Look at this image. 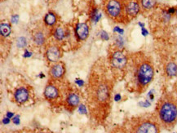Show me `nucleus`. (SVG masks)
Masks as SVG:
<instances>
[{
  "label": "nucleus",
  "mask_w": 177,
  "mask_h": 133,
  "mask_svg": "<svg viewBox=\"0 0 177 133\" xmlns=\"http://www.w3.org/2000/svg\"><path fill=\"white\" fill-rule=\"evenodd\" d=\"M111 133H128L127 131V128L124 125L122 126H118L115 128H114V130L112 131Z\"/></svg>",
  "instance_id": "obj_21"
},
{
  "label": "nucleus",
  "mask_w": 177,
  "mask_h": 133,
  "mask_svg": "<svg viewBox=\"0 0 177 133\" xmlns=\"http://www.w3.org/2000/svg\"><path fill=\"white\" fill-rule=\"evenodd\" d=\"M66 33H67V25H57L52 30V35L53 36L54 39L61 42L62 45L63 42L66 39Z\"/></svg>",
  "instance_id": "obj_17"
},
{
  "label": "nucleus",
  "mask_w": 177,
  "mask_h": 133,
  "mask_svg": "<svg viewBox=\"0 0 177 133\" xmlns=\"http://www.w3.org/2000/svg\"><path fill=\"white\" fill-rule=\"evenodd\" d=\"M49 79L54 80H62L66 79V65L63 61L53 63L49 65L48 70Z\"/></svg>",
  "instance_id": "obj_15"
},
{
  "label": "nucleus",
  "mask_w": 177,
  "mask_h": 133,
  "mask_svg": "<svg viewBox=\"0 0 177 133\" xmlns=\"http://www.w3.org/2000/svg\"><path fill=\"white\" fill-rule=\"evenodd\" d=\"M13 120V123H14L15 124H19V123H20L19 116H17L16 118H14Z\"/></svg>",
  "instance_id": "obj_23"
},
{
  "label": "nucleus",
  "mask_w": 177,
  "mask_h": 133,
  "mask_svg": "<svg viewBox=\"0 0 177 133\" xmlns=\"http://www.w3.org/2000/svg\"><path fill=\"white\" fill-rule=\"evenodd\" d=\"M128 133H159L161 124L155 114L133 117L124 124Z\"/></svg>",
  "instance_id": "obj_5"
},
{
  "label": "nucleus",
  "mask_w": 177,
  "mask_h": 133,
  "mask_svg": "<svg viewBox=\"0 0 177 133\" xmlns=\"http://www.w3.org/2000/svg\"><path fill=\"white\" fill-rule=\"evenodd\" d=\"M130 53L118 44L109 47L106 57L108 68L115 80L124 79L128 70Z\"/></svg>",
  "instance_id": "obj_4"
},
{
  "label": "nucleus",
  "mask_w": 177,
  "mask_h": 133,
  "mask_svg": "<svg viewBox=\"0 0 177 133\" xmlns=\"http://www.w3.org/2000/svg\"><path fill=\"white\" fill-rule=\"evenodd\" d=\"M162 73L167 79H174L177 77V61L171 57L162 59Z\"/></svg>",
  "instance_id": "obj_14"
},
{
  "label": "nucleus",
  "mask_w": 177,
  "mask_h": 133,
  "mask_svg": "<svg viewBox=\"0 0 177 133\" xmlns=\"http://www.w3.org/2000/svg\"><path fill=\"white\" fill-rule=\"evenodd\" d=\"M3 122L4 124H8V123H10V118H4L3 120Z\"/></svg>",
  "instance_id": "obj_24"
},
{
  "label": "nucleus",
  "mask_w": 177,
  "mask_h": 133,
  "mask_svg": "<svg viewBox=\"0 0 177 133\" xmlns=\"http://www.w3.org/2000/svg\"><path fill=\"white\" fill-rule=\"evenodd\" d=\"M114 81L108 68L106 58L97 59L89 71L86 96V109L91 119L98 124L103 123L109 114Z\"/></svg>",
  "instance_id": "obj_1"
},
{
  "label": "nucleus",
  "mask_w": 177,
  "mask_h": 133,
  "mask_svg": "<svg viewBox=\"0 0 177 133\" xmlns=\"http://www.w3.org/2000/svg\"><path fill=\"white\" fill-rule=\"evenodd\" d=\"M32 87L25 81H21L17 84L13 92V100L18 105H23L31 98Z\"/></svg>",
  "instance_id": "obj_10"
},
{
  "label": "nucleus",
  "mask_w": 177,
  "mask_h": 133,
  "mask_svg": "<svg viewBox=\"0 0 177 133\" xmlns=\"http://www.w3.org/2000/svg\"><path fill=\"white\" fill-rule=\"evenodd\" d=\"M12 33L11 25L8 22H2L0 25V33L1 38H8Z\"/></svg>",
  "instance_id": "obj_20"
},
{
  "label": "nucleus",
  "mask_w": 177,
  "mask_h": 133,
  "mask_svg": "<svg viewBox=\"0 0 177 133\" xmlns=\"http://www.w3.org/2000/svg\"><path fill=\"white\" fill-rule=\"evenodd\" d=\"M58 22H59V17H58L57 14L52 11L48 12L43 18V23L47 27H49L50 29H52V30L54 27H56L58 25Z\"/></svg>",
  "instance_id": "obj_19"
},
{
  "label": "nucleus",
  "mask_w": 177,
  "mask_h": 133,
  "mask_svg": "<svg viewBox=\"0 0 177 133\" xmlns=\"http://www.w3.org/2000/svg\"><path fill=\"white\" fill-rule=\"evenodd\" d=\"M175 16H176V20H177V6L176 7V13H175Z\"/></svg>",
  "instance_id": "obj_31"
},
{
  "label": "nucleus",
  "mask_w": 177,
  "mask_h": 133,
  "mask_svg": "<svg viewBox=\"0 0 177 133\" xmlns=\"http://www.w3.org/2000/svg\"><path fill=\"white\" fill-rule=\"evenodd\" d=\"M102 10L106 17L114 23L127 25L131 22L126 14L124 0H103Z\"/></svg>",
  "instance_id": "obj_7"
},
{
  "label": "nucleus",
  "mask_w": 177,
  "mask_h": 133,
  "mask_svg": "<svg viewBox=\"0 0 177 133\" xmlns=\"http://www.w3.org/2000/svg\"><path fill=\"white\" fill-rule=\"evenodd\" d=\"M72 33L74 34V40L78 47V43L85 42L89 36V26L86 22H78L75 21L72 25H70Z\"/></svg>",
  "instance_id": "obj_13"
},
{
  "label": "nucleus",
  "mask_w": 177,
  "mask_h": 133,
  "mask_svg": "<svg viewBox=\"0 0 177 133\" xmlns=\"http://www.w3.org/2000/svg\"><path fill=\"white\" fill-rule=\"evenodd\" d=\"M17 20H18V16H15V17H13L12 21L14 23V22H17Z\"/></svg>",
  "instance_id": "obj_27"
},
{
  "label": "nucleus",
  "mask_w": 177,
  "mask_h": 133,
  "mask_svg": "<svg viewBox=\"0 0 177 133\" xmlns=\"http://www.w3.org/2000/svg\"><path fill=\"white\" fill-rule=\"evenodd\" d=\"M142 33H143V35L145 36V35H147V34H148V31L144 29V28H142Z\"/></svg>",
  "instance_id": "obj_26"
},
{
  "label": "nucleus",
  "mask_w": 177,
  "mask_h": 133,
  "mask_svg": "<svg viewBox=\"0 0 177 133\" xmlns=\"http://www.w3.org/2000/svg\"><path fill=\"white\" fill-rule=\"evenodd\" d=\"M173 15L170 13L169 8L157 6L150 16V27L153 33H158L168 28Z\"/></svg>",
  "instance_id": "obj_8"
},
{
  "label": "nucleus",
  "mask_w": 177,
  "mask_h": 133,
  "mask_svg": "<svg viewBox=\"0 0 177 133\" xmlns=\"http://www.w3.org/2000/svg\"><path fill=\"white\" fill-rule=\"evenodd\" d=\"M81 97H82L81 92L78 91V89H77L76 87L71 84L67 92L63 107L66 109L68 112H73L78 107H79L80 102H81Z\"/></svg>",
  "instance_id": "obj_12"
},
{
  "label": "nucleus",
  "mask_w": 177,
  "mask_h": 133,
  "mask_svg": "<svg viewBox=\"0 0 177 133\" xmlns=\"http://www.w3.org/2000/svg\"><path fill=\"white\" fill-rule=\"evenodd\" d=\"M33 133H49L48 132H46V131H43V130H38V131H36L35 132Z\"/></svg>",
  "instance_id": "obj_28"
},
{
  "label": "nucleus",
  "mask_w": 177,
  "mask_h": 133,
  "mask_svg": "<svg viewBox=\"0 0 177 133\" xmlns=\"http://www.w3.org/2000/svg\"><path fill=\"white\" fill-rule=\"evenodd\" d=\"M45 50H44V58L47 63L51 65L53 63L58 62L61 61L63 56V45L61 42L54 40H48L45 45Z\"/></svg>",
  "instance_id": "obj_9"
},
{
  "label": "nucleus",
  "mask_w": 177,
  "mask_h": 133,
  "mask_svg": "<svg viewBox=\"0 0 177 133\" xmlns=\"http://www.w3.org/2000/svg\"><path fill=\"white\" fill-rule=\"evenodd\" d=\"M71 83L66 79L62 80L48 79L43 91L45 100L53 107L64 106L66 95Z\"/></svg>",
  "instance_id": "obj_6"
},
{
  "label": "nucleus",
  "mask_w": 177,
  "mask_h": 133,
  "mask_svg": "<svg viewBox=\"0 0 177 133\" xmlns=\"http://www.w3.org/2000/svg\"><path fill=\"white\" fill-rule=\"evenodd\" d=\"M13 115H14V114H13V113L8 112V114H7V116H8V118H13Z\"/></svg>",
  "instance_id": "obj_29"
},
{
  "label": "nucleus",
  "mask_w": 177,
  "mask_h": 133,
  "mask_svg": "<svg viewBox=\"0 0 177 133\" xmlns=\"http://www.w3.org/2000/svg\"><path fill=\"white\" fill-rule=\"evenodd\" d=\"M26 39L24 37H21L19 38L17 40V46L19 47V48H23L26 46Z\"/></svg>",
  "instance_id": "obj_22"
},
{
  "label": "nucleus",
  "mask_w": 177,
  "mask_h": 133,
  "mask_svg": "<svg viewBox=\"0 0 177 133\" xmlns=\"http://www.w3.org/2000/svg\"><path fill=\"white\" fill-rule=\"evenodd\" d=\"M155 76L153 58L143 52L130 53L128 70L125 79L131 92L142 94L152 83Z\"/></svg>",
  "instance_id": "obj_2"
},
{
  "label": "nucleus",
  "mask_w": 177,
  "mask_h": 133,
  "mask_svg": "<svg viewBox=\"0 0 177 133\" xmlns=\"http://www.w3.org/2000/svg\"><path fill=\"white\" fill-rule=\"evenodd\" d=\"M141 13H152L158 6L157 0H140Z\"/></svg>",
  "instance_id": "obj_18"
},
{
  "label": "nucleus",
  "mask_w": 177,
  "mask_h": 133,
  "mask_svg": "<svg viewBox=\"0 0 177 133\" xmlns=\"http://www.w3.org/2000/svg\"><path fill=\"white\" fill-rule=\"evenodd\" d=\"M124 5L127 17L130 21L141 13L140 0H124Z\"/></svg>",
  "instance_id": "obj_16"
},
{
  "label": "nucleus",
  "mask_w": 177,
  "mask_h": 133,
  "mask_svg": "<svg viewBox=\"0 0 177 133\" xmlns=\"http://www.w3.org/2000/svg\"><path fill=\"white\" fill-rule=\"evenodd\" d=\"M120 99H121V96H120V95L119 94H117V95L115 96V97H114V100L118 101V100H119Z\"/></svg>",
  "instance_id": "obj_30"
},
{
  "label": "nucleus",
  "mask_w": 177,
  "mask_h": 133,
  "mask_svg": "<svg viewBox=\"0 0 177 133\" xmlns=\"http://www.w3.org/2000/svg\"><path fill=\"white\" fill-rule=\"evenodd\" d=\"M161 127L172 129L177 124V96L175 93L165 92L157 100L155 113Z\"/></svg>",
  "instance_id": "obj_3"
},
{
  "label": "nucleus",
  "mask_w": 177,
  "mask_h": 133,
  "mask_svg": "<svg viewBox=\"0 0 177 133\" xmlns=\"http://www.w3.org/2000/svg\"><path fill=\"white\" fill-rule=\"evenodd\" d=\"M174 92H175L176 96H177V80H176V82L175 83V85H174Z\"/></svg>",
  "instance_id": "obj_25"
},
{
  "label": "nucleus",
  "mask_w": 177,
  "mask_h": 133,
  "mask_svg": "<svg viewBox=\"0 0 177 133\" xmlns=\"http://www.w3.org/2000/svg\"><path fill=\"white\" fill-rule=\"evenodd\" d=\"M31 33L32 39L35 46L42 47H45L47 42L50 39V35L52 34V29H50L44 23H43L42 25H38L37 27L33 28Z\"/></svg>",
  "instance_id": "obj_11"
}]
</instances>
